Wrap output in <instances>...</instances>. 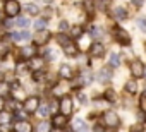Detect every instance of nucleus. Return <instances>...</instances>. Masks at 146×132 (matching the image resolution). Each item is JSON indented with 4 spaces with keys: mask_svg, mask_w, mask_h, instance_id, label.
I'll list each match as a JSON object with an SVG mask.
<instances>
[{
    "mask_svg": "<svg viewBox=\"0 0 146 132\" xmlns=\"http://www.w3.org/2000/svg\"><path fill=\"white\" fill-rule=\"evenodd\" d=\"M129 71H131L132 77L141 79V77H144V71H146V67H144V63H143L141 60L134 58V60H131V63H129Z\"/></svg>",
    "mask_w": 146,
    "mask_h": 132,
    "instance_id": "1",
    "label": "nucleus"
},
{
    "mask_svg": "<svg viewBox=\"0 0 146 132\" xmlns=\"http://www.w3.org/2000/svg\"><path fill=\"white\" fill-rule=\"evenodd\" d=\"M103 125L105 127H108V129H117L119 125H120V118H119V115L115 113V112H105L103 113Z\"/></svg>",
    "mask_w": 146,
    "mask_h": 132,
    "instance_id": "2",
    "label": "nucleus"
},
{
    "mask_svg": "<svg viewBox=\"0 0 146 132\" xmlns=\"http://www.w3.org/2000/svg\"><path fill=\"white\" fill-rule=\"evenodd\" d=\"M40 105H41V100L38 96H28V100L24 101V112L28 115H35L36 110L40 108Z\"/></svg>",
    "mask_w": 146,
    "mask_h": 132,
    "instance_id": "3",
    "label": "nucleus"
},
{
    "mask_svg": "<svg viewBox=\"0 0 146 132\" xmlns=\"http://www.w3.org/2000/svg\"><path fill=\"white\" fill-rule=\"evenodd\" d=\"M4 11H5V14L9 17H16L19 14V11H21V5H19L17 0H7L5 5H4Z\"/></svg>",
    "mask_w": 146,
    "mask_h": 132,
    "instance_id": "4",
    "label": "nucleus"
},
{
    "mask_svg": "<svg viewBox=\"0 0 146 132\" xmlns=\"http://www.w3.org/2000/svg\"><path fill=\"white\" fill-rule=\"evenodd\" d=\"M96 81L100 84H108L112 81V67H108V65L107 67H102L96 74Z\"/></svg>",
    "mask_w": 146,
    "mask_h": 132,
    "instance_id": "5",
    "label": "nucleus"
},
{
    "mask_svg": "<svg viewBox=\"0 0 146 132\" xmlns=\"http://www.w3.org/2000/svg\"><path fill=\"white\" fill-rule=\"evenodd\" d=\"M113 36H115V40H117L122 46H129V45H131V34H129L125 29L117 28V29H115V33H113Z\"/></svg>",
    "mask_w": 146,
    "mask_h": 132,
    "instance_id": "6",
    "label": "nucleus"
},
{
    "mask_svg": "<svg viewBox=\"0 0 146 132\" xmlns=\"http://www.w3.org/2000/svg\"><path fill=\"white\" fill-rule=\"evenodd\" d=\"M9 38L12 41H28L31 40V33L28 29H21V31H11L9 33Z\"/></svg>",
    "mask_w": 146,
    "mask_h": 132,
    "instance_id": "7",
    "label": "nucleus"
},
{
    "mask_svg": "<svg viewBox=\"0 0 146 132\" xmlns=\"http://www.w3.org/2000/svg\"><path fill=\"white\" fill-rule=\"evenodd\" d=\"M58 112L62 113V115H70V112H72V100L69 98V96H64L60 101H58Z\"/></svg>",
    "mask_w": 146,
    "mask_h": 132,
    "instance_id": "8",
    "label": "nucleus"
},
{
    "mask_svg": "<svg viewBox=\"0 0 146 132\" xmlns=\"http://www.w3.org/2000/svg\"><path fill=\"white\" fill-rule=\"evenodd\" d=\"M91 45H93V41H91L90 33H83V34L78 38V50H90Z\"/></svg>",
    "mask_w": 146,
    "mask_h": 132,
    "instance_id": "9",
    "label": "nucleus"
},
{
    "mask_svg": "<svg viewBox=\"0 0 146 132\" xmlns=\"http://www.w3.org/2000/svg\"><path fill=\"white\" fill-rule=\"evenodd\" d=\"M67 123H69V117H67V115L57 113V115H53V118H52V127H55V129H65Z\"/></svg>",
    "mask_w": 146,
    "mask_h": 132,
    "instance_id": "10",
    "label": "nucleus"
},
{
    "mask_svg": "<svg viewBox=\"0 0 146 132\" xmlns=\"http://www.w3.org/2000/svg\"><path fill=\"white\" fill-rule=\"evenodd\" d=\"M14 132H35V127L28 120H16Z\"/></svg>",
    "mask_w": 146,
    "mask_h": 132,
    "instance_id": "11",
    "label": "nucleus"
},
{
    "mask_svg": "<svg viewBox=\"0 0 146 132\" xmlns=\"http://www.w3.org/2000/svg\"><path fill=\"white\" fill-rule=\"evenodd\" d=\"M43 63H45V58L43 57H33V58H29L28 60V69H31V71H41V67H43Z\"/></svg>",
    "mask_w": 146,
    "mask_h": 132,
    "instance_id": "12",
    "label": "nucleus"
},
{
    "mask_svg": "<svg viewBox=\"0 0 146 132\" xmlns=\"http://www.w3.org/2000/svg\"><path fill=\"white\" fill-rule=\"evenodd\" d=\"M11 94H12V98H14V101H26L28 100V94H26V91L21 88V86H17V88H11Z\"/></svg>",
    "mask_w": 146,
    "mask_h": 132,
    "instance_id": "13",
    "label": "nucleus"
},
{
    "mask_svg": "<svg viewBox=\"0 0 146 132\" xmlns=\"http://www.w3.org/2000/svg\"><path fill=\"white\" fill-rule=\"evenodd\" d=\"M90 53H91V57H95V58H102V57L105 55V46H103L100 41H96V43L91 45Z\"/></svg>",
    "mask_w": 146,
    "mask_h": 132,
    "instance_id": "14",
    "label": "nucleus"
},
{
    "mask_svg": "<svg viewBox=\"0 0 146 132\" xmlns=\"http://www.w3.org/2000/svg\"><path fill=\"white\" fill-rule=\"evenodd\" d=\"M58 76L62 79H72L74 77V72H72V67L69 63H62L60 67H58Z\"/></svg>",
    "mask_w": 146,
    "mask_h": 132,
    "instance_id": "15",
    "label": "nucleus"
},
{
    "mask_svg": "<svg viewBox=\"0 0 146 132\" xmlns=\"http://www.w3.org/2000/svg\"><path fill=\"white\" fill-rule=\"evenodd\" d=\"M12 120H14V113L12 112H9V110L0 112V125H9V123H12Z\"/></svg>",
    "mask_w": 146,
    "mask_h": 132,
    "instance_id": "16",
    "label": "nucleus"
},
{
    "mask_svg": "<svg viewBox=\"0 0 146 132\" xmlns=\"http://www.w3.org/2000/svg\"><path fill=\"white\" fill-rule=\"evenodd\" d=\"M72 129H74V132H90V129H88V125L83 118H74Z\"/></svg>",
    "mask_w": 146,
    "mask_h": 132,
    "instance_id": "17",
    "label": "nucleus"
},
{
    "mask_svg": "<svg viewBox=\"0 0 146 132\" xmlns=\"http://www.w3.org/2000/svg\"><path fill=\"white\" fill-rule=\"evenodd\" d=\"M52 38V34H50V31H46V29H43L36 38H35V41H36V45H41V46H45L46 43H48V40Z\"/></svg>",
    "mask_w": 146,
    "mask_h": 132,
    "instance_id": "18",
    "label": "nucleus"
},
{
    "mask_svg": "<svg viewBox=\"0 0 146 132\" xmlns=\"http://www.w3.org/2000/svg\"><path fill=\"white\" fill-rule=\"evenodd\" d=\"M21 55L26 58V62L29 60V58H33V57H36V46H31V45H28V46H23L21 48Z\"/></svg>",
    "mask_w": 146,
    "mask_h": 132,
    "instance_id": "19",
    "label": "nucleus"
},
{
    "mask_svg": "<svg viewBox=\"0 0 146 132\" xmlns=\"http://www.w3.org/2000/svg\"><path fill=\"white\" fill-rule=\"evenodd\" d=\"M112 14H113V17H115L119 22H122V21H125V19H127V11H125L124 7H115Z\"/></svg>",
    "mask_w": 146,
    "mask_h": 132,
    "instance_id": "20",
    "label": "nucleus"
},
{
    "mask_svg": "<svg viewBox=\"0 0 146 132\" xmlns=\"http://www.w3.org/2000/svg\"><path fill=\"white\" fill-rule=\"evenodd\" d=\"M35 132H52V122H48V120H41V122L36 125Z\"/></svg>",
    "mask_w": 146,
    "mask_h": 132,
    "instance_id": "21",
    "label": "nucleus"
},
{
    "mask_svg": "<svg viewBox=\"0 0 146 132\" xmlns=\"http://www.w3.org/2000/svg\"><path fill=\"white\" fill-rule=\"evenodd\" d=\"M11 51V43L7 40H0V58H5Z\"/></svg>",
    "mask_w": 146,
    "mask_h": 132,
    "instance_id": "22",
    "label": "nucleus"
},
{
    "mask_svg": "<svg viewBox=\"0 0 146 132\" xmlns=\"http://www.w3.org/2000/svg\"><path fill=\"white\" fill-rule=\"evenodd\" d=\"M24 11H26V14H29V16H38V14H40V7H38L35 2L26 4V5H24Z\"/></svg>",
    "mask_w": 146,
    "mask_h": 132,
    "instance_id": "23",
    "label": "nucleus"
},
{
    "mask_svg": "<svg viewBox=\"0 0 146 132\" xmlns=\"http://www.w3.org/2000/svg\"><path fill=\"white\" fill-rule=\"evenodd\" d=\"M64 53H65L67 57H76V55H78V46L70 41L69 45H65V46H64Z\"/></svg>",
    "mask_w": 146,
    "mask_h": 132,
    "instance_id": "24",
    "label": "nucleus"
},
{
    "mask_svg": "<svg viewBox=\"0 0 146 132\" xmlns=\"http://www.w3.org/2000/svg\"><path fill=\"white\" fill-rule=\"evenodd\" d=\"M120 65V55L119 53H110V60H108V67H112V69H117Z\"/></svg>",
    "mask_w": 146,
    "mask_h": 132,
    "instance_id": "25",
    "label": "nucleus"
},
{
    "mask_svg": "<svg viewBox=\"0 0 146 132\" xmlns=\"http://www.w3.org/2000/svg\"><path fill=\"white\" fill-rule=\"evenodd\" d=\"M55 40H57V43H58L62 48H64L65 45H69V43H70V36H69V34H65V33H58V34L55 36Z\"/></svg>",
    "mask_w": 146,
    "mask_h": 132,
    "instance_id": "26",
    "label": "nucleus"
},
{
    "mask_svg": "<svg viewBox=\"0 0 146 132\" xmlns=\"http://www.w3.org/2000/svg\"><path fill=\"white\" fill-rule=\"evenodd\" d=\"M29 24H31V21L28 19V16H19V17L16 19V26H19V28H23V29H28Z\"/></svg>",
    "mask_w": 146,
    "mask_h": 132,
    "instance_id": "27",
    "label": "nucleus"
},
{
    "mask_svg": "<svg viewBox=\"0 0 146 132\" xmlns=\"http://www.w3.org/2000/svg\"><path fill=\"white\" fill-rule=\"evenodd\" d=\"M36 113H38V117H41L43 120H45V118H46L48 115H52V113H50V108H48V105H46V103L40 105V108L36 110Z\"/></svg>",
    "mask_w": 146,
    "mask_h": 132,
    "instance_id": "28",
    "label": "nucleus"
},
{
    "mask_svg": "<svg viewBox=\"0 0 146 132\" xmlns=\"http://www.w3.org/2000/svg\"><path fill=\"white\" fill-rule=\"evenodd\" d=\"M91 81H93V74H91V72H88V71L81 72V84H83V86H90Z\"/></svg>",
    "mask_w": 146,
    "mask_h": 132,
    "instance_id": "29",
    "label": "nucleus"
},
{
    "mask_svg": "<svg viewBox=\"0 0 146 132\" xmlns=\"http://www.w3.org/2000/svg\"><path fill=\"white\" fill-rule=\"evenodd\" d=\"M83 33H84V31H83V26H79V24H78V26H72V28H70V33H69V36L78 40V38H79Z\"/></svg>",
    "mask_w": 146,
    "mask_h": 132,
    "instance_id": "30",
    "label": "nucleus"
},
{
    "mask_svg": "<svg viewBox=\"0 0 146 132\" xmlns=\"http://www.w3.org/2000/svg\"><path fill=\"white\" fill-rule=\"evenodd\" d=\"M124 88H125V91L131 93V94H136V93H137V82H136V81H127Z\"/></svg>",
    "mask_w": 146,
    "mask_h": 132,
    "instance_id": "31",
    "label": "nucleus"
},
{
    "mask_svg": "<svg viewBox=\"0 0 146 132\" xmlns=\"http://www.w3.org/2000/svg\"><path fill=\"white\" fill-rule=\"evenodd\" d=\"M65 93H67V88L65 86H62V84H58V86H55L53 89H52V94L53 96H65Z\"/></svg>",
    "mask_w": 146,
    "mask_h": 132,
    "instance_id": "32",
    "label": "nucleus"
},
{
    "mask_svg": "<svg viewBox=\"0 0 146 132\" xmlns=\"http://www.w3.org/2000/svg\"><path fill=\"white\" fill-rule=\"evenodd\" d=\"M105 101L107 103H117V94L113 89H107L105 91Z\"/></svg>",
    "mask_w": 146,
    "mask_h": 132,
    "instance_id": "33",
    "label": "nucleus"
},
{
    "mask_svg": "<svg viewBox=\"0 0 146 132\" xmlns=\"http://www.w3.org/2000/svg\"><path fill=\"white\" fill-rule=\"evenodd\" d=\"M7 93H11V84H7L5 81H0V96H4Z\"/></svg>",
    "mask_w": 146,
    "mask_h": 132,
    "instance_id": "34",
    "label": "nucleus"
},
{
    "mask_svg": "<svg viewBox=\"0 0 146 132\" xmlns=\"http://www.w3.org/2000/svg\"><path fill=\"white\" fill-rule=\"evenodd\" d=\"M46 22H48L46 19H38V21L35 22V29H36V31H43V29L46 28Z\"/></svg>",
    "mask_w": 146,
    "mask_h": 132,
    "instance_id": "35",
    "label": "nucleus"
},
{
    "mask_svg": "<svg viewBox=\"0 0 146 132\" xmlns=\"http://www.w3.org/2000/svg\"><path fill=\"white\" fill-rule=\"evenodd\" d=\"M48 108H50V113H52V115H57V112H58V101L53 100V101L48 105Z\"/></svg>",
    "mask_w": 146,
    "mask_h": 132,
    "instance_id": "36",
    "label": "nucleus"
},
{
    "mask_svg": "<svg viewBox=\"0 0 146 132\" xmlns=\"http://www.w3.org/2000/svg\"><path fill=\"white\" fill-rule=\"evenodd\" d=\"M91 130H93V132H105V125H103L102 122H95L93 127H91Z\"/></svg>",
    "mask_w": 146,
    "mask_h": 132,
    "instance_id": "37",
    "label": "nucleus"
},
{
    "mask_svg": "<svg viewBox=\"0 0 146 132\" xmlns=\"http://www.w3.org/2000/svg\"><path fill=\"white\" fill-rule=\"evenodd\" d=\"M137 28L143 33H146V17H137Z\"/></svg>",
    "mask_w": 146,
    "mask_h": 132,
    "instance_id": "38",
    "label": "nucleus"
},
{
    "mask_svg": "<svg viewBox=\"0 0 146 132\" xmlns=\"http://www.w3.org/2000/svg\"><path fill=\"white\" fill-rule=\"evenodd\" d=\"M139 110H141L143 113H146V94H143V96L139 98Z\"/></svg>",
    "mask_w": 146,
    "mask_h": 132,
    "instance_id": "39",
    "label": "nucleus"
},
{
    "mask_svg": "<svg viewBox=\"0 0 146 132\" xmlns=\"http://www.w3.org/2000/svg\"><path fill=\"white\" fill-rule=\"evenodd\" d=\"M26 112L24 110H17V113H16V120H26Z\"/></svg>",
    "mask_w": 146,
    "mask_h": 132,
    "instance_id": "40",
    "label": "nucleus"
},
{
    "mask_svg": "<svg viewBox=\"0 0 146 132\" xmlns=\"http://www.w3.org/2000/svg\"><path fill=\"white\" fill-rule=\"evenodd\" d=\"M0 132H14V127L9 123V125H0Z\"/></svg>",
    "mask_w": 146,
    "mask_h": 132,
    "instance_id": "41",
    "label": "nucleus"
},
{
    "mask_svg": "<svg viewBox=\"0 0 146 132\" xmlns=\"http://www.w3.org/2000/svg\"><path fill=\"white\" fill-rule=\"evenodd\" d=\"M78 100H79L81 105H86V103H88V98H86V94H83V93H78Z\"/></svg>",
    "mask_w": 146,
    "mask_h": 132,
    "instance_id": "42",
    "label": "nucleus"
},
{
    "mask_svg": "<svg viewBox=\"0 0 146 132\" xmlns=\"http://www.w3.org/2000/svg\"><path fill=\"white\" fill-rule=\"evenodd\" d=\"M58 28H60V31H65V29H69V22H67V21H62Z\"/></svg>",
    "mask_w": 146,
    "mask_h": 132,
    "instance_id": "43",
    "label": "nucleus"
},
{
    "mask_svg": "<svg viewBox=\"0 0 146 132\" xmlns=\"http://www.w3.org/2000/svg\"><path fill=\"white\" fill-rule=\"evenodd\" d=\"M129 132H143V125H134V127H131Z\"/></svg>",
    "mask_w": 146,
    "mask_h": 132,
    "instance_id": "44",
    "label": "nucleus"
},
{
    "mask_svg": "<svg viewBox=\"0 0 146 132\" xmlns=\"http://www.w3.org/2000/svg\"><path fill=\"white\" fill-rule=\"evenodd\" d=\"M132 2V5H136V7H141L143 4H144V0H131Z\"/></svg>",
    "mask_w": 146,
    "mask_h": 132,
    "instance_id": "45",
    "label": "nucleus"
},
{
    "mask_svg": "<svg viewBox=\"0 0 146 132\" xmlns=\"http://www.w3.org/2000/svg\"><path fill=\"white\" fill-rule=\"evenodd\" d=\"M4 106H5V101H4V96H0V112L4 110Z\"/></svg>",
    "mask_w": 146,
    "mask_h": 132,
    "instance_id": "46",
    "label": "nucleus"
},
{
    "mask_svg": "<svg viewBox=\"0 0 146 132\" xmlns=\"http://www.w3.org/2000/svg\"><path fill=\"white\" fill-rule=\"evenodd\" d=\"M65 132H74V129H64Z\"/></svg>",
    "mask_w": 146,
    "mask_h": 132,
    "instance_id": "47",
    "label": "nucleus"
},
{
    "mask_svg": "<svg viewBox=\"0 0 146 132\" xmlns=\"http://www.w3.org/2000/svg\"><path fill=\"white\" fill-rule=\"evenodd\" d=\"M41 2H45V4H50V2H53V0H41Z\"/></svg>",
    "mask_w": 146,
    "mask_h": 132,
    "instance_id": "48",
    "label": "nucleus"
},
{
    "mask_svg": "<svg viewBox=\"0 0 146 132\" xmlns=\"http://www.w3.org/2000/svg\"><path fill=\"white\" fill-rule=\"evenodd\" d=\"M2 19H4V16H2V12H0V22H2Z\"/></svg>",
    "mask_w": 146,
    "mask_h": 132,
    "instance_id": "49",
    "label": "nucleus"
},
{
    "mask_svg": "<svg viewBox=\"0 0 146 132\" xmlns=\"http://www.w3.org/2000/svg\"><path fill=\"white\" fill-rule=\"evenodd\" d=\"M144 77H146V71H144Z\"/></svg>",
    "mask_w": 146,
    "mask_h": 132,
    "instance_id": "50",
    "label": "nucleus"
},
{
    "mask_svg": "<svg viewBox=\"0 0 146 132\" xmlns=\"http://www.w3.org/2000/svg\"><path fill=\"white\" fill-rule=\"evenodd\" d=\"M144 94H146V91H144Z\"/></svg>",
    "mask_w": 146,
    "mask_h": 132,
    "instance_id": "51",
    "label": "nucleus"
}]
</instances>
